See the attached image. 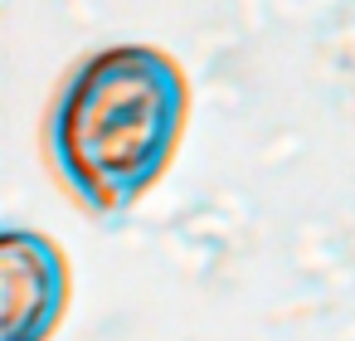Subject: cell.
<instances>
[{"label": "cell", "mask_w": 355, "mask_h": 341, "mask_svg": "<svg viewBox=\"0 0 355 341\" xmlns=\"http://www.w3.org/2000/svg\"><path fill=\"white\" fill-rule=\"evenodd\" d=\"M190 122V78L156 44L83 54L49 108V161L98 219L137 210L171 171Z\"/></svg>", "instance_id": "1"}, {"label": "cell", "mask_w": 355, "mask_h": 341, "mask_svg": "<svg viewBox=\"0 0 355 341\" xmlns=\"http://www.w3.org/2000/svg\"><path fill=\"white\" fill-rule=\"evenodd\" d=\"M73 302L69 253L40 229L0 234V341H49Z\"/></svg>", "instance_id": "2"}]
</instances>
